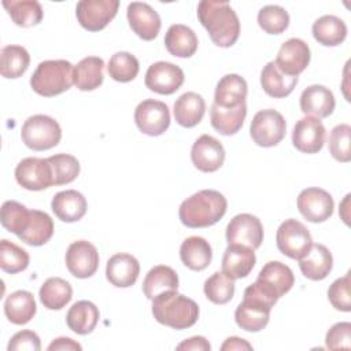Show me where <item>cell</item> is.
Listing matches in <instances>:
<instances>
[{
    "mask_svg": "<svg viewBox=\"0 0 351 351\" xmlns=\"http://www.w3.org/2000/svg\"><path fill=\"white\" fill-rule=\"evenodd\" d=\"M0 221L4 229L19 237L30 225L32 210L15 200H7L1 206Z\"/></svg>",
    "mask_w": 351,
    "mask_h": 351,
    "instance_id": "obj_41",
    "label": "cell"
},
{
    "mask_svg": "<svg viewBox=\"0 0 351 351\" xmlns=\"http://www.w3.org/2000/svg\"><path fill=\"white\" fill-rule=\"evenodd\" d=\"M313 37L324 47L340 45L347 37V26L335 15H322L313 23Z\"/></svg>",
    "mask_w": 351,
    "mask_h": 351,
    "instance_id": "obj_36",
    "label": "cell"
},
{
    "mask_svg": "<svg viewBox=\"0 0 351 351\" xmlns=\"http://www.w3.org/2000/svg\"><path fill=\"white\" fill-rule=\"evenodd\" d=\"M177 350H192V351H210L211 346L208 343V340L203 336H193L189 337L186 340H184L182 343H180L177 346Z\"/></svg>",
    "mask_w": 351,
    "mask_h": 351,
    "instance_id": "obj_51",
    "label": "cell"
},
{
    "mask_svg": "<svg viewBox=\"0 0 351 351\" xmlns=\"http://www.w3.org/2000/svg\"><path fill=\"white\" fill-rule=\"evenodd\" d=\"M29 254L19 245L3 239L0 241V267L3 271L15 274L29 266Z\"/></svg>",
    "mask_w": 351,
    "mask_h": 351,
    "instance_id": "obj_44",
    "label": "cell"
},
{
    "mask_svg": "<svg viewBox=\"0 0 351 351\" xmlns=\"http://www.w3.org/2000/svg\"><path fill=\"white\" fill-rule=\"evenodd\" d=\"M104 60L99 56L81 59L73 70V82L80 90H95L104 80Z\"/></svg>",
    "mask_w": 351,
    "mask_h": 351,
    "instance_id": "obj_29",
    "label": "cell"
},
{
    "mask_svg": "<svg viewBox=\"0 0 351 351\" xmlns=\"http://www.w3.org/2000/svg\"><path fill=\"white\" fill-rule=\"evenodd\" d=\"M310 58L308 45L303 40L292 37L281 44L274 63L285 75L298 77L308 66Z\"/></svg>",
    "mask_w": 351,
    "mask_h": 351,
    "instance_id": "obj_17",
    "label": "cell"
},
{
    "mask_svg": "<svg viewBox=\"0 0 351 351\" xmlns=\"http://www.w3.org/2000/svg\"><path fill=\"white\" fill-rule=\"evenodd\" d=\"M350 287H351L350 273H347L344 277H340V278L335 280L330 284V287L328 289V299L336 310H340V311H344V313L351 311Z\"/></svg>",
    "mask_w": 351,
    "mask_h": 351,
    "instance_id": "obj_48",
    "label": "cell"
},
{
    "mask_svg": "<svg viewBox=\"0 0 351 351\" xmlns=\"http://www.w3.org/2000/svg\"><path fill=\"white\" fill-rule=\"evenodd\" d=\"M30 63V55L21 45H5L0 52V74L4 78L22 77Z\"/></svg>",
    "mask_w": 351,
    "mask_h": 351,
    "instance_id": "obj_39",
    "label": "cell"
},
{
    "mask_svg": "<svg viewBox=\"0 0 351 351\" xmlns=\"http://www.w3.org/2000/svg\"><path fill=\"white\" fill-rule=\"evenodd\" d=\"M118 0H81L75 7L80 25L88 32L103 30L117 15Z\"/></svg>",
    "mask_w": 351,
    "mask_h": 351,
    "instance_id": "obj_9",
    "label": "cell"
},
{
    "mask_svg": "<svg viewBox=\"0 0 351 351\" xmlns=\"http://www.w3.org/2000/svg\"><path fill=\"white\" fill-rule=\"evenodd\" d=\"M197 44L195 32L181 23L171 25L165 36L166 49L177 58H191L196 52Z\"/></svg>",
    "mask_w": 351,
    "mask_h": 351,
    "instance_id": "obj_31",
    "label": "cell"
},
{
    "mask_svg": "<svg viewBox=\"0 0 351 351\" xmlns=\"http://www.w3.org/2000/svg\"><path fill=\"white\" fill-rule=\"evenodd\" d=\"M38 296L48 310H60L71 300L73 288L69 281L60 277H51L41 285Z\"/></svg>",
    "mask_w": 351,
    "mask_h": 351,
    "instance_id": "obj_37",
    "label": "cell"
},
{
    "mask_svg": "<svg viewBox=\"0 0 351 351\" xmlns=\"http://www.w3.org/2000/svg\"><path fill=\"white\" fill-rule=\"evenodd\" d=\"M256 262L252 248L241 244H229L222 256V273L232 280L247 277Z\"/></svg>",
    "mask_w": 351,
    "mask_h": 351,
    "instance_id": "obj_23",
    "label": "cell"
},
{
    "mask_svg": "<svg viewBox=\"0 0 351 351\" xmlns=\"http://www.w3.org/2000/svg\"><path fill=\"white\" fill-rule=\"evenodd\" d=\"M73 64L64 59L44 60L30 77L32 89L44 97L58 96L71 88Z\"/></svg>",
    "mask_w": 351,
    "mask_h": 351,
    "instance_id": "obj_4",
    "label": "cell"
},
{
    "mask_svg": "<svg viewBox=\"0 0 351 351\" xmlns=\"http://www.w3.org/2000/svg\"><path fill=\"white\" fill-rule=\"evenodd\" d=\"M99 252L86 240L73 241L66 252V267L77 278L92 277L99 267Z\"/></svg>",
    "mask_w": 351,
    "mask_h": 351,
    "instance_id": "obj_16",
    "label": "cell"
},
{
    "mask_svg": "<svg viewBox=\"0 0 351 351\" xmlns=\"http://www.w3.org/2000/svg\"><path fill=\"white\" fill-rule=\"evenodd\" d=\"M221 350L222 351H236V350H252V346L244 340V339H240L237 336H230L228 337L223 344L221 346Z\"/></svg>",
    "mask_w": 351,
    "mask_h": 351,
    "instance_id": "obj_53",
    "label": "cell"
},
{
    "mask_svg": "<svg viewBox=\"0 0 351 351\" xmlns=\"http://www.w3.org/2000/svg\"><path fill=\"white\" fill-rule=\"evenodd\" d=\"M16 182L27 191H43L53 185L48 158H25L15 167Z\"/></svg>",
    "mask_w": 351,
    "mask_h": 351,
    "instance_id": "obj_13",
    "label": "cell"
},
{
    "mask_svg": "<svg viewBox=\"0 0 351 351\" xmlns=\"http://www.w3.org/2000/svg\"><path fill=\"white\" fill-rule=\"evenodd\" d=\"M8 351H40L41 350V341L36 332L33 330H19L16 332L8 341L7 346Z\"/></svg>",
    "mask_w": 351,
    "mask_h": 351,
    "instance_id": "obj_50",
    "label": "cell"
},
{
    "mask_svg": "<svg viewBox=\"0 0 351 351\" xmlns=\"http://www.w3.org/2000/svg\"><path fill=\"white\" fill-rule=\"evenodd\" d=\"M226 241L228 244H241L255 251L263 241L261 219L247 213L234 215L226 226Z\"/></svg>",
    "mask_w": 351,
    "mask_h": 351,
    "instance_id": "obj_12",
    "label": "cell"
},
{
    "mask_svg": "<svg viewBox=\"0 0 351 351\" xmlns=\"http://www.w3.org/2000/svg\"><path fill=\"white\" fill-rule=\"evenodd\" d=\"M325 126L318 118L306 115L293 126L292 144L303 154H317L325 144Z\"/></svg>",
    "mask_w": 351,
    "mask_h": 351,
    "instance_id": "obj_18",
    "label": "cell"
},
{
    "mask_svg": "<svg viewBox=\"0 0 351 351\" xmlns=\"http://www.w3.org/2000/svg\"><path fill=\"white\" fill-rule=\"evenodd\" d=\"M138 274L140 263L130 254L119 252L107 261L106 277L114 287L129 288L137 281Z\"/></svg>",
    "mask_w": 351,
    "mask_h": 351,
    "instance_id": "obj_22",
    "label": "cell"
},
{
    "mask_svg": "<svg viewBox=\"0 0 351 351\" xmlns=\"http://www.w3.org/2000/svg\"><path fill=\"white\" fill-rule=\"evenodd\" d=\"M53 234V221L45 213L40 210H32V221L27 229L18 237L23 243L40 247L51 240Z\"/></svg>",
    "mask_w": 351,
    "mask_h": 351,
    "instance_id": "obj_40",
    "label": "cell"
},
{
    "mask_svg": "<svg viewBox=\"0 0 351 351\" xmlns=\"http://www.w3.org/2000/svg\"><path fill=\"white\" fill-rule=\"evenodd\" d=\"M299 213L310 222L318 223L329 219L333 214V197L322 188H306L296 200Z\"/></svg>",
    "mask_w": 351,
    "mask_h": 351,
    "instance_id": "obj_14",
    "label": "cell"
},
{
    "mask_svg": "<svg viewBox=\"0 0 351 351\" xmlns=\"http://www.w3.org/2000/svg\"><path fill=\"white\" fill-rule=\"evenodd\" d=\"M3 7L7 10L12 22L21 27L36 26L44 16L43 7L36 0H4Z\"/></svg>",
    "mask_w": 351,
    "mask_h": 351,
    "instance_id": "obj_38",
    "label": "cell"
},
{
    "mask_svg": "<svg viewBox=\"0 0 351 351\" xmlns=\"http://www.w3.org/2000/svg\"><path fill=\"white\" fill-rule=\"evenodd\" d=\"M180 258L188 269L202 271L211 263L213 250L206 239L191 236L182 241L180 247Z\"/></svg>",
    "mask_w": 351,
    "mask_h": 351,
    "instance_id": "obj_28",
    "label": "cell"
},
{
    "mask_svg": "<svg viewBox=\"0 0 351 351\" xmlns=\"http://www.w3.org/2000/svg\"><path fill=\"white\" fill-rule=\"evenodd\" d=\"M140 70L138 60L134 55L129 52H117L114 53L107 64L108 75L118 82H130L133 81Z\"/></svg>",
    "mask_w": 351,
    "mask_h": 351,
    "instance_id": "obj_42",
    "label": "cell"
},
{
    "mask_svg": "<svg viewBox=\"0 0 351 351\" xmlns=\"http://www.w3.org/2000/svg\"><path fill=\"white\" fill-rule=\"evenodd\" d=\"M351 126L347 123H340L335 126L329 134L328 148L333 159L341 163H347L351 160Z\"/></svg>",
    "mask_w": 351,
    "mask_h": 351,
    "instance_id": "obj_47",
    "label": "cell"
},
{
    "mask_svg": "<svg viewBox=\"0 0 351 351\" xmlns=\"http://www.w3.org/2000/svg\"><path fill=\"white\" fill-rule=\"evenodd\" d=\"M326 347L329 350H340L351 347V324L337 322L330 326L325 337Z\"/></svg>",
    "mask_w": 351,
    "mask_h": 351,
    "instance_id": "obj_49",
    "label": "cell"
},
{
    "mask_svg": "<svg viewBox=\"0 0 351 351\" xmlns=\"http://www.w3.org/2000/svg\"><path fill=\"white\" fill-rule=\"evenodd\" d=\"M197 18L215 45L229 48L237 41L240 21L229 3L203 0L197 4Z\"/></svg>",
    "mask_w": 351,
    "mask_h": 351,
    "instance_id": "obj_1",
    "label": "cell"
},
{
    "mask_svg": "<svg viewBox=\"0 0 351 351\" xmlns=\"http://www.w3.org/2000/svg\"><path fill=\"white\" fill-rule=\"evenodd\" d=\"M191 159L197 170L203 173H214L223 165V145L215 137L202 134L192 145Z\"/></svg>",
    "mask_w": 351,
    "mask_h": 351,
    "instance_id": "obj_19",
    "label": "cell"
},
{
    "mask_svg": "<svg viewBox=\"0 0 351 351\" xmlns=\"http://www.w3.org/2000/svg\"><path fill=\"white\" fill-rule=\"evenodd\" d=\"M203 291L206 298L214 304H226L234 295V280L222 271H215L204 281Z\"/></svg>",
    "mask_w": 351,
    "mask_h": 351,
    "instance_id": "obj_43",
    "label": "cell"
},
{
    "mask_svg": "<svg viewBox=\"0 0 351 351\" xmlns=\"http://www.w3.org/2000/svg\"><path fill=\"white\" fill-rule=\"evenodd\" d=\"M52 169L53 185H64L73 182L80 174V162L69 154H56L48 158Z\"/></svg>",
    "mask_w": 351,
    "mask_h": 351,
    "instance_id": "obj_45",
    "label": "cell"
},
{
    "mask_svg": "<svg viewBox=\"0 0 351 351\" xmlns=\"http://www.w3.org/2000/svg\"><path fill=\"white\" fill-rule=\"evenodd\" d=\"M185 75L181 67L170 62H155L145 73V86L159 95H171L181 88Z\"/></svg>",
    "mask_w": 351,
    "mask_h": 351,
    "instance_id": "obj_15",
    "label": "cell"
},
{
    "mask_svg": "<svg viewBox=\"0 0 351 351\" xmlns=\"http://www.w3.org/2000/svg\"><path fill=\"white\" fill-rule=\"evenodd\" d=\"M285 130L287 123L284 117L273 108L258 111L254 115L250 126V134L252 141L256 145L265 148L274 147L281 143L285 137Z\"/></svg>",
    "mask_w": 351,
    "mask_h": 351,
    "instance_id": "obj_7",
    "label": "cell"
},
{
    "mask_svg": "<svg viewBox=\"0 0 351 351\" xmlns=\"http://www.w3.org/2000/svg\"><path fill=\"white\" fill-rule=\"evenodd\" d=\"M21 138L33 151H47L59 144L62 129L53 118L37 114L25 121L21 129Z\"/></svg>",
    "mask_w": 351,
    "mask_h": 351,
    "instance_id": "obj_6",
    "label": "cell"
},
{
    "mask_svg": "<svg viewBox=\"0 0 351 351\" xmlns=\"http://www.w3.org/2000/svg\"><path fill=\"white\" fill-rule=\"evenodd\" d=\"M226 197L214 189H202L186 197L178 210V217L186 228H208L215 225L226 213Z\"/></svg>",
    "mask_w": 351,
    "mask_h": 351,
    "instance_id": "obj_2",
    "label": "cell"
},
{
    "mask_svg": "<svg viewBox=\"0 0 351 351\" xmlns=\"http://www.w3.org/2000/svg\"><path fill=\"white\" fill-rule=\"evenodd\" d=\"M298 262L302 274L313 281L326 278L333 267V256L324 244H311Z\"/></svg>",
    "mask_w": 351,
    "mask_h": 351,
    "instance_id": "obj_21",
    "label": "cell"
},
{
    "mask_svg": "<svg viewBox=\"0 0 351 351\" xmlns=\"http://www.w3.org/2000/svg\"><path fill=\"white\" fill-rule=\"evenodd\" d=\"M245 115H247L245 103H241L240 106L233 108H222L213 103L210 110L211 126L222 136L236 134L241 129Z\"/></svg>",
    "mask_w": 351,
    "mask_h": 351,
    "instance_id": "obj_33",
    "label": "cell"
},
{
    "mask_svg": "<svg viewBox=\"0 0 351 351\" xmlns=\"http://www.w3.org/2000/svg\"><path fill=\"white\" fill-rule=\"evenodd\" d=\"M134 122L141 133L152 137L160 136L170 126L169 107L159 100H143L134 110Z\"/></svg>",
    "mask_w": 351,
    "mask_h": 351,
    "instance_id": "obj_11",
    "label": "cell"
},
{
    "mask_svg": "<svg viewBox=\"0 0 351 351\" xmlns=\"http://www.w3.org/2000/svg\"><path fill=\"white\" fill-rule=\"evenodd\" d=\"M277 300L263 293L255 284H251L244 291L243 302L234 311V321L239 328L247 332H259L269 324L271 307Z\"/></svg>",
    "mask_w": 351,
    "mask_h": 351,
    "instance_id": "obj_5",
    "label": "cell"
},
{
    "mask_svg": "<svg viewBox=\"0 0 351 351\" xmlns=\"http://www.w3.org/2000/svg\"><path fill=\"white\" fill-rule=\"evenodd\" d=\"M276 244L281 254L292 259H299L313 244L308 229L298 219H285L277 229Z\"/></svg>",
    "mask_w": 351,
    "mask_h": 351,
    "instance_id": "obj_8",
    "label": "cell"
},
{
    "mask_svg": "<svg viewBox=\"0 0 351 351\" xmlns=\"http://www.w3.org/2000/svg\"><path fill=\"white\" fill-rule=\"evenodd\" d=\"M48 351H81L82 346L70 337H58L48 347Z\"/></svg>",
    "mask_w": 351,
    "mask_h": 351,
    "instance_id": "obj_52",
    "label": "cell"
},
{
    "mask_svg": "<svg viewBox=\"0 0 351 351\" xmlns=\"http://www.w3.org/2000/svg\"><path fill=\"white\" fill-rule=\"evenodd\" d=\"M51 208L58 219L63 222H77L86 214L88 203L81 192L75 189H66L53 196Z\"/></svg>",
    "mask_w": 351,
    "mask_h": 351,
    "instance_id": "obj_25",
    "label": "cell"
},
{
    "mask_svg": "<svg viewBox=\"0 0 351 351\" xmlns=\"http://www.w3.org/2000/svg\"><path fill=\"white\" fill-rule=\"evenodd\" d=\"M247 82L239 74L223 75L215 88L214 104L222 108H233L245 103Z\"/></svg>",
    "mask_w": 351,
    "mask_h": 351,
    "instance_id": "obj_26",
    "label": "cell"
},
{
    "mask_svg": "<svg viewBox=\"0 0 351 351\" xmlns=\"http://www.w3.org/2000/svg\"><path fill=\"white\" fill-rule=\"evenodd\" d=\"M295 277L292 270L282 262L270 261L259 271L255 285L267 296L278 300L293 287Z\"/></svg>",
    "mask_w": 351,
    "mask_h": 351,
    "instance_id": "obj_10",
    "label": "cell"
},
{
    "mask_svg": "<svg viewBox=\"0 0 351 351\" xmlns=\"http://www.w3.org/2000/svg\"><path fill=\"white\" fill-rule=\"evenodd\" d=\"M298 84V77L285 75L278 70L274 60L266 63L261 71V85L266 95L282 99L292 93Z\"/></svg>",
    "mask_w": 351,
    "mask_h": 351,
    "instance_id": "obj_34",
    "label": "cell"
},
{
    "mask_svg": "<svg viewBox=\"0 0 351 351\" xmlns=\"http://www.w3.org/2000/svg\"><path fill=\"white\" fill-rule=\"evenodd\" d=\"M258 25L267 34H281L289 25V14L280 5H265L258 12Z\"/></svg>",
    "mask_w": 351,
    "mask_h": 351,
    "instance_id": "obj_46",
    "label": "cell"
},
{
    "mask_svg": "<svg viewBox=\"0 0 351 351\" xmlns=\"http://www.w3.org/2000/svg\"><path fill=\"white\" fill-rule=\"evenodd\" d=\"M178 276L176 270L166 265L154 266L145 276L143 281V292L147 299L152 300L158 295L167 291H177Z\"/></svg>",
    "mask_w": 351,
    "mask_h": 351,
    "instance_id": "obj_35",
    "label": "cell"
},
{
    "mask_svg": "<svg viewBox=\"0 0 351 351\" xmlns=\"http://www.w3.org/2000/svg\"><path fill=\"white\" fill-rule=\"evenodd\" d=\"M335 106L332 90L324 85H310L300 95V110L308 117L326 118L333 112Z\"/></svg>",
    "mask_w": 351,
    "mask_h": 351,
    "instance_id": "obj_24",
    "label": "cell"
},
{
    "mask_svg": "<svg viewBox=\"0 0 351 351\" xmlns=\"http://www.w3.org/2000/svg\"><path fill=\"white\" fill-rule=\"evenodd\" d=\"M126 15L130 29L140 38L145 41L156 38L160 30V16L149 4L143 1H132L128 5Z\"/></svg>",
    "mask_w": 351,
    "mask_h": 351,
    "instance_id": "obj_20",
    "label": "cell"
},
{
    "mask_svg": "<svg viewBox=\"0 0 351 351\" xmlns=\"http://www.w3.org/2000/svg\"><path fill=\"white\" fill-rule=\"evenodd\" d=\"M206 103L204 99L196 92L182 93L174 103L173 114L176 122L182 128L196 126L204 117Z\"/></svg>",
    "mask_w": 351,
    "mask_h": 351,
    "instance_id": "obj_27",
    "label": "cell"
},
{
    "mask_svg": "<svg viewBox=\"0 0 351 351\" xmlns=\"http://www.w3.org/2000/svg\"><path fill=\"white\" fill-rule=\"evenodd\" d=\"M99 308L95 303L89 300H80L69 308L66 314V324L74 333L85 336L93 332L99 322Z\"/></svg>",
    "mask_w": 351,
    "mask_h": 351,
    "instance_id": "obj_30",
    "label": "cell"
},
{
    "mask_svg": "<svg viewBox=\"0 0 351 351\" xmlns=\"http://www.w3.org/2000/svg\"><path fill=\"white\" fill-rule=\"evenodd\" d=\"M199 306L191 298L177 291H167L152 299L154 318L173 329H188L199 318Z\"/></svg>",
    "mask_w": 351,
    "mask_h": 351,
    "instance_id": "obj_3",
    "label": "cell"
},
{
    "mask_svg": "<svg viewBox=\"0 0 351 351\" xmlns=\"http://www.w3.org/2000/svg\"><path fill=\"white\" fill-rule=\"evenodd\" d=\"M37 306L32 292L29 291H15L10 293L4 302V314L11 324L25 325L36 314Z\"/></svg>",
    "mask_w": 351,
    "mask_h": 351,
    "instance_id": "obj_32",
    "label": "cell"
}]
</instances>
